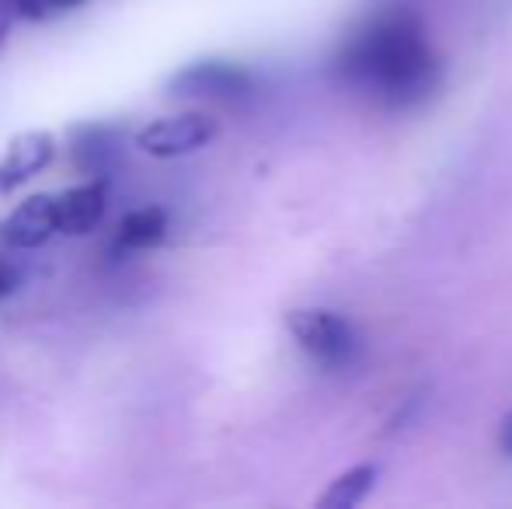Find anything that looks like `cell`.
Returning <instances> with one entry per match:
<instances>
[{
	"instance_id": "11",
	"label": "cell",
	"mask_w": 512,
	"mask_h": 509,
	"mask_svg": "<svg viewBox=\"0 0 512 509\" xmlns=\"http://www.w3.org/2000/svg\"><path fill=\"white\" fill-rule=\"evenodd\" d=\"M499 450L506 457H512V412L502 419V426H499Z\"/></svg>"
},
{
	"instance_id": "10",
	"label": "cell",
	"mask_w": 512,
	"mask_h": 509,
	"mask_svg": "<svg viewBox=\"0 0 512 509\" xmlns=\"http://www.w3.org/2000/svg\"><path fill=\"white\" fill-rule=\"evenodd\" d=\"M373 485H377V464H356V468H349L345 475H338L335 482L328 485V492L317 499V506L321 509H352L370 496Z\"/></svg>"
},
{
	"instance_id": "12",
	"label": "cell",
	"mask_w": 512,
	"mask_h": 509,
	"mask_svg": "<svg viewBox=\"0 0 512 509\" xmlns=\"http://www.w3.org/2000/svg\"><path fill=\"white\" fill-rule=\"evenodd\" d=\"M84 0H49V14H67L74 7H81Z\"/></svg>"
},
{
	"instance_id": "1",
	"label": "cell",
	"mask_w": 512,
	"mask_h": 509,
	"mask_svg": "<svg viewBox=\"0 0 512 509\" xmlns=\"http://www.w3.org/2000/svg\"><path fill=\"white\" fill-rule=\"evenodd\" d=\"M338 67L345 81L384 102L387 109L422 102L439 81V60L425 39L422 21L411 14H391L366 25L345 46Z\"/></svg>"
},
{
	"instance_id": "8",
	"label": "cell",
	"mask_w": 512,
	"mask_h": 509,
	"mask_svg": "<svg viewBox=\"0 0 512 509\" xmlns=\"http://www.w3.org/2000/svg\"><path fill=\"white\" fill-rule=\"evenodd\" d=\"M105 178H91L74 189L56 192L60 199V231L63 234H91L105 217Z\"/></svg>"
},
{
	"instance_id": "5",
	"label": "cell",
	"mask_w": 512,
	"mask_h": 509,
	"mask_svg": "<svg viewBox=\"0 0 512 509\" xmlns=\"http://www.w3.org/2000/svg\"><path fill=\"white\" fill-rule=\"evenodd\" d=\"M60 231V199L39 192L18 203L4 220H0V245L11 252H32L53 241Z\"/></svg>"
},
{
	"instance_id": "6",
	"label": "cell",
	"mask_w": 512,
	"mask_h": 509,
	"mask_svg": "<svg viewBox=\"0 0 512 509\" xmlns=\"http://www.w3.org/2000/svg\"><path fill=\"white\" fill-rule=\"evenodd\" d=\"M56 157V140L46 129H28L18 133L7 143L4 157H0V196L14 192L18 185H25L28 178H35L42 168H49V161Z\"/></svg>"
},
{
	"instance_id": "3",
	"label": "cell",
	"mask_w": 512,
	"mask_h": 509,
	"mask_svg": "<svg viewBox=\"0 0 512 509\" xmlns=\"http://www.w3.org/2000/svg\"><path fill=\"white\" fill-rule=\"evenodd\" d=\"M168 91L178 98H216V102H237L255 91V74L230 60H196L171 74Z\"/></svg>"
},
{
	"instance_id": "13",
	"label": "cell",
	"mask_w": 512,
	"mask_h": 509,
	"mask_svg": "<svg viewBox=\"0 0 512 509\" xmlns=\"http://www.w3.org/2000/svg\"><path fill=\"white\" fill-rule=\"evenodd\" d=\"M0 18H18V0H0Z\"/></svg>"
},
{
	"instance_id": "9",
	"label": "cell",
	"mask_w": 512,
	"mask_h": 509,
	"mask_svg": "<svg viewBox=\"0 0 512 509\" xmlns=\"http://www.w3.org/2000/svg\"><path fill=\"white\" fill-rule=\"evenodd\" d=\"M168 238V213L161 206H140L126 213L115 227V248L119 252H147Z\"/></svg>"
},
{
	"instance_id": "7",
	"label": "cell",
	"mask_w": 512,
	"mask_h": 509,
	"mask_svg": "<svg viewBox=\"0 0 512 509\" xmlns=\"http://www.w3.org/2000/svg\"><path fill=\"white\" fill-rule=\"evenodd\" d=\"M74 161L84 175L108 178L122 161V133L102 123L74 129Z\"/></svg>"
},
{
	"instance_id": "15",
	"label": "cell",
	"mask_w": 512,
	"mask_h": 509,
	"mask_svg": "<svg viewBox=\"0 0 512 509\" xmlns=\"http://www.w3.org/2000/svg\"><path fill=\"white\" fill-rule=\"evenodd\" d=\"M4 293H7V286H4V276H0V297H4Z\"/></svg>"
},
{
	"instance_id": "14",
	"label": "cell",
	"mask_w": 512,
	"mask_h": 509,
	"mask_svg": "<svg viewBox=\"0 0 512 509\" xmlns=\"http://www.w3.org/2000/svg\"><path fill=\"white\" fill-rule=\"evenodd\" d=\"M7 32H11V18H0V49H4V42H7Z\"/></svg>"
},
{
	"instance_id": "2",
	"label": "cell",
	"mask_w": 512,
	"mask_h": 509,
	"mask_svg": "<svg viewBox=\"0 0 512 509\" xmlns=\"http://www.w3.org/2000/svg\"><path fill=\"white\" fill-rule=\"evenodd\" d=\"M286 328L293 342L307 353V360L321 370H345L356 363L359 335L342 314L324 311V307H297L286 314Z\"/></svg>"
},
{
	"instance_id": "4",
	"label": "cell",
	"mask_w": 512,
	"mask_h": 509,
	"mask_svg": "<svg viewBox=\"0 0 512 509\" xmlns=\"http://www.w3.org/2000/svg\"><path fill=\"white\" fill-rule=\"evenodd\" d=\"M220 133L213 116L206 112H182V116L157 119L136 133V147L150 157H185L203 150L213 136Z\"/></svg>"
}]
</instances>
